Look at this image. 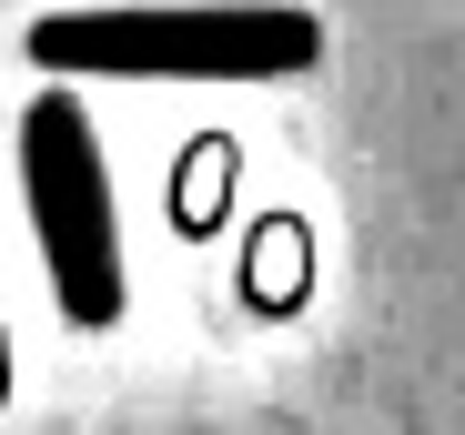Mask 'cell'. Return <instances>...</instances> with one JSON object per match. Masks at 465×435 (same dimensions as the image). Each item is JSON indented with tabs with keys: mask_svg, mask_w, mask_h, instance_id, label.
<instances>
[{
	"mask_svg": "<svg viewBox=\"0 0 465 435\" xmlns=\"http://www.w3.org/2000/svg\"><path fill=\"white\" fill-rule=\"evenodd\" d=\"M31 61L61 82H293L324 61V21L303 0H132V11H51Z\"/></svg>",
	"mask_w": 465,
	"mask_h": 435,
	"instance_id": "1",
	"label": "cell"
},
{
	"mask_svg": "<svg viewBox=\"0 0 465 435\" xmlns=\"http://www.w3.org/2000/svg\"><path fill=\"white\" fill-rule=\"evenodd\" d=\"M11 153H21V203H31L41 263H51V304L82 334L122 324V213H112V173H102L92 112L71 92H41L21 112Z\"/></svg>",
	"mask_w": 465,
	"mask_h": 435,
	"instance_id": "2",
	"label": "cell"
}]
</instances>
